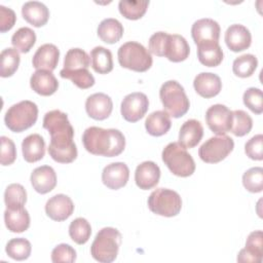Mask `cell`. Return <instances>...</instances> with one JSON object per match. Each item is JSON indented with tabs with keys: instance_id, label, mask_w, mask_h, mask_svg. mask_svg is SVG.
I'll list each match as a JSON object with an SVG mask.
<instances>
[{
	"instance_id": "cell-1",
	"label": "cell",
	"mask_w": 263,
	"mask_h": 263,
	"mask_svg": "<svg viewBox=\"0 0 263 263\" xmlns=\"http://www.w3.org/2000/svg\"><path fill=\"white\" fill-rule=\"evenodd\" d=\"M43 127L50 135L48 153L60 163H70L77 157V147L73 141L74 128L68 115L61 110H51L44 115Z\"/></svg>"
},
{
	"instance_id": "cell-2",
	"label": "cell",
	"mask_w": 263,
	"mask_h": 263,
	"mask_svg": "<svg viewBox=\"0 0 263 263\" xmlns=\"http://www.w3.org/2000/svg\"><path fill=\"white\" fill-rule=\"evenodd\" d=\"M82 143L86 151L93 155L106 157L117 156L124 150L125 138L116 128L87 127L82 135Z\"/></svg>"
},
{
	"instance_id": "cell-3",
	"label": "cell",
	"mask_w": 263,
	"mask_h": 263,
	"mask_svg": "<svg viewBox=\"0 0 263 263\" xmlns=\"http://www.w3.org/2000/svg\"><path fill=\"white\" fill-rule=\"evenodd\" d=\"M121 240V233L116 228H102L90 246L92 258L101 263L113 262L117 258Z\"/></svg>"
},
{
	"instance_id": "cell-4",
	"label": "cell",
	"mask_w": 263,
	"mask_h": 263,
	"mask_svg": "<svg viewBox=\"0 0 263 263\" xmlns=\"http://www.w3.org/2000/svg\"><path fill=\"white\" fill-rule=\"evenodd\" d=\"M159 98L165 112L175 118L182 117L189 110L190 102L184 87L176 80L165 81L159 89Z\"/></svg>"
},
{
	"instance_id": "cell-5",
	"label": "cell",
	"mask_w": 263,
	"mask_h": 263,
	"mask_svg": "<svg viewBox=\"0 0 263 263\" xmlns=\"http://www.w3.org/2000/svg\"><path fill=\"white\" fill-rule=\"evenodd\" d=\"M161 157L168 170L178 177H189L195 171L193 157L179 142L167 144L162 150Z\"/></svg>"
},
{
	"instance_id": "cell-6",
	"label": "cell",
	"mask_w": 263,
	"mask_h": 263,
	"mask_svg": "<svg viewBox=\"0 0 263 263\" xmlns=\"http://www.w3.org/2000/svg\"><path fill=\"white\" fill-rule=\"evenodd\" d=\"M117 57L121 67L136 72L149 70L153 63L150 51L143 44L136 41L123 43L118 48Z\"/></svg>"
},
{
	"instance_id": "cell-7",
	"label": "cell",
	"mask_w": 263,
	"mask_h": 263,
	"mask_svg": "<svg viewBox=\"0 0 263 263\" xmlns=\"http://www.w3.org/2000/svg\"><path fill=\"white\" fill-rule=\"evenodd\" d=\"M38 118V107L32 101H21L11 107L5 113L4 122L13 133H22L31 127Z\"/></svg>"
},
{
	"instance_id": "cell-8",
	"label": "cell",
	"mask_w": 263,
	"mask_h": 263,
	"mask_svg": "<svg viewBox=\"0 0 263 263\" xmlns=\"http://www.w3.org/2000/svg\"><path fill=\"white\" fill-rule=\"evenodd\" d=\"M149 210L159 216L174 217L182 209V199L178 192L167 188H157L148 197Z\"/></svg>"
},
{
	"instance_id": "cell-9",
	"label": "cell",
	"mask_w": 263,
	"mask_h": 263,
	"mask_svg": "<svg viewBox=\"0 0 263 263\" xmlns=\"http://www.w3.org/2000/svg\"><path fill=\"white\" fill-rule=\"evenodd\" d=\"M234 142L226 135L212 137L198 149L200 159L206 163H217L225 159L233 150Z\"/></svg>"
},
{
	"instance_id": "cell-10",
	"label": "cell",
	"mask_w": 263,
	"mask_h": 263,
	"mask_svg": "<svg viewBox=\"0 0 263 263\" xmlns=\"http://www.w3.org/2000/svg\"><path fill=\"white\" fill-rule=\"evenodd\" d=\"M149 108V100L143 92H132L126 95L120 106L122 117L128 122H137L142 119Z\"/></svg>"
},
{
	"instance_id": "cell-11",
	"label": "cell",
	"mask_w": 263,
	"mask_h": 263,
	"mask_svg": "<svg viewBox=\"0 0 263 263\" xmlns=\"http://www.w3.org/2000/svg\"><path fill=\"white\" fill-rule=\"evenodd\" d=\"M232 118V111L222 104H215L205 112V121L208 126L218 136H222L230 132Z\"/></svg>"
},
{
	"instance_id": "cell-12",
	"label": "cell",
	"mask_w": 263,
	"mask_h": 263,
	"mask_svg": "<svg viewBox=\"0 0 263 263\" xmlns=\"http://www.w3.org/2000/svg\"><path fill=\"white\" fill-rule=\"evenodd\" d=\"M220 26L213 18L204 17L193 23L191 36L196 45L205 42H219Z\"/></svg>"
},
{
	"instance_id": "cell-13",
	"label": "cell",
	"mask_w": 263,
	"mask_h": 263,
	"mask_svg": "<svg viewBox=\"0 0 263 263\" xmlns=\"http://www.w3.org/2000/svg\"><path fill=\"white\" fill-rule=\"evenodd\" d=\"M74 212V203L66 194H55L45 204L46 215L53 221H65Z\"/></svg>"
},
{
	"instance_id": "cell-14",
	"label": "cell",
	"mask_w": 263,
	"mask_h": 263,
	"mask_svg": "<svg viewBox=\"0 0 263 263\" xmlns=\"http://www.w3.org/2000/svg\"><path fill=\"white\" fill-rule=\"evenodd\" d=\"M129 178L128 166L124 162L107 164L102 172V182L109 189L117 190L126 185Z\"/></svg>"
},
{
	"instance_id": "cell-15",
	"label": "cell",
	"mask_w": 263,
	"mask_h": 263,
	"mask_svg": "<svg viewBox=\"0 0 263 263\" xmlns=\"http://www.w3.org/2000/svg\"><path fill=\"white\" fill-rule=\"evenodd\" d=\"M85 110L89 117L96 120H104L110 116L113 110V102L108 95L96 92L86 99Z\"/></svg>"
},
{
	"instance_id": "cell-16",
	"label": "cell",
	"mask_w": 263,
	"mask_h": 263,
	"mask_svg": "<svg viewBox=\"0 0 263 263\" xmlns=\"http://www.w3.org/2000/svg\"><path fill=\"white\" fill-rule=\"evenodd\" d=\"M263 259V233L261 230L253 231L246 240V247L237 255L238 262L261 263Z\"/></svg>"
},
{
	"instance_id": "cell-17",
	"label": "cell",
	"mask_w": 263,
	"mask_h": 263,
	"mask_svg": "<svg viewBox=\"0 0 263 263\" xmlns=\"http://www.w3.org/2000/svg\"><path fill=\"white\" fill-rule=\"evenodd\" d=\"M224 38L227 47L234 52L249 48L252 42L250 30L240 24H233L229 26L225 32Z\"/></svg>"
},
{
	"instance_id": "cell-18",
	"label": "cell",
	"mask_w": 263,
	"mask_h": 263,
	"mask_svg": "<svg viewBox=\"0 0 263 263\" xmlns=\"http://www.w3.org/2000/svg\"><path fill=\"white\" fill-rule=\"evenodd\" d=\"M60 58L59 48L51 43H45L38 47L33 55L32 64L36 70L52 71L57 68Z\"/></svg>"
},
{
	"instance_id": "cell-19",
	"label": "cell",
	"mask_w": 263,
	"mask_h": 263,
	"mask_svg": "<svg viewBox=\"0 0 263 263\" xmlns=\"http://www.w3.org/2000/svg\"><path fill=\"white\" fill-rule=\"evenodd\" d=\"M160 179V168L153 161L140 163L135 172V181L140 189L148 190L155 187Z\"/></svg>"
},
{
	"instance_id": "cell-20",
	"label": "cell",
	"mask_w": 263,
	"mask_h": 263,
	"mask_svg": "<svg viewBox=\"0 0 263 263\" xmlns=\"http://www.w3.org/2000/svg\"><path fill=\"white\" fill-rule=\"evenodd\" d=\"M30 180L35 191L40 194H45L55 187L57 174L51 166L41 165L33 170Z\"/></svg>"
},
{
	"instance_id": "cell-21",
	"label": "cell",
	"mask_w": 263,
	"mask_h": 263,
	"mask_svg": "<svg viewBox=\"0 0 263 263\" xmlns=\"http://www.w3.org/2000/svg\"><path fill=\"white\" fill-rule=\"evenodd\" d=\"M193 86L199 96L209 99L217 96L221 91L222 82L217 74L201 72L195 76Z\"/></svg>"
},
{
	"instance_id": "cell-22",
	"label": "cell",
	"mask_w": 263,
	"mask_h": 263,
	"mask_svg": "<svg viewBox=\"0 0 263 263\" xmlns=\"http://www.w3.org/2000/svg\"><path fill=\"white\" fill-rule=\"evenodd\" d=\"M31 88L41 96H51L59 87V81L51 71L36 70L30 78Z\"/></svg>"
},
{
	"instance_id": "cell-23",
	"label": "cell",
	"mask_w": 263,
	"mask_h": 263,
	"mask_svg": "<svg viewBox=\"0 0 263 263\" xmlns=\"http://www.w3.org/2000/svg\"><path fill=\"white\" fill-rule=\"evenodd\" d=\"M190 53V47L187 40L179 34H168L164 57L171 62L178 63L185 61Z\"/></svg>"
},
{
	"instance_id": "cell-24",
	"label": "cell",
	"mask_w": 263,
	"mask_h": 263,
	"mask_svg": "<svg viewBox=\"0 0 263 263\" xmlns=\"http://www.w3.org/2000/svg\"><path fill=\"white\" fill-rule=\"evenodd\" d=\"M23 17L34 27L44 26L49 18V10L39 1H28L22 6Z\"/></svg>"
},
{
	"instance_id": "cell-25",
	"label": "cell",
	"mask_w": 263,
	"mask_h": 263,
	"mask_svg": "<svg viewBox=\"0 0 263 263\" xmlns=\"http://www.w3.org/2000/svg\"><path fill=\"white\" fill-rule=\"evenodd\" d=\"M203 136V127L196 119L186 120L179 132V143L187 148L195 147Z\"/></svg>"
},
{
	"instance_id": "cell-26",
	"label": "cell",
	"mask_w": 263,
	"mask_h": 263,
	"mask_svg": "<svg viewBox=\"0 0 263 263\" xmlns=\"http://www.w3.org/2000/svg\"><path fill=\"white\" fill-rule=\"evenodd\" d=\"M22 152L27 162H36L45 154V142L39 134L27 136L22 142Z\"/></svg>"
},
{
	"instance_id": "cell-27",
	"label": "cell",
	"mask_w": 263,
	"mask_h": 263,
	"mask_svg": "<svg viewBox=\"0 0 263 263\" xmlns=\"http://www.w3.org/2000/svg\"><path fill=\"white\" fill-rule=\"evenodd\" d=\"M172 125L171 116L164 110H157L148 115L145 120V127L149 135L160 137L166 134Z\"/></svg>"
},
{
	"instance_id": "cell-28",
	"label": "cell",
	"mask_w": 263,
	"mask_h": 263,
	"mask_svg": "<svg viewBox=\"0 0 263 263\" xmlns=\"http://www.w3.org/2000/svg\"><path fill=\"white\" fill-rule=\"evenodd\" d=\"M198 61L206 67H217L223 61V50L219 42H205L197 45Z\"/></svg>"
},
{
	"instance_id": "cell-29",
	"label": "cell",
	"mask_w": 263,
	"mask_h": 263,
	"mask_svg": "<svg viewBox=\"0 0 263 263\" xmlns=\"http://www.w3.org/2000/svg\"><path fill=\"white\" fill-rule=\"evenodd\" d=\"M4 222L9 231L21 233L29 228L30 215L25 208L16 210L6 209L4 212Z\"/></svg>"
},
{
	"instance_id": "cell-30",
	"label": "cell",
	"mask_w": 263,
	"mask_h": 263,
	"mask_svg": "<svg viewBox=\"0 0 263 263\" xmlns=\"http://www.w3.org/2000/svg\"><path fill=\"white\" fill-rule=\"evenodd\" d=\"M97 32L102 41L113 44L121 39L123 35V26L118 20L108 17L99 24Z\"/></svg>"
},
{
	"instance_id": "cell-31",
	"label": "cell",
	"mask_w": 263,
	"mask_h": 263,
	"mask_svg": "<svg viewBox=\"0 0 263 263\" xmlns=\"http://www.w3.org/2000/svg\"><path fill=\"white\" fill-rule=\"evenodd\" d=\"M91 67L99 74H107L113 69L111 51L103 46H96L90 51Z\"/></svg>"
},
{
	"instance_id": "cell-32",
	"label": "cell",
	"mask_w": 263,
	"mask_h": 263,
	"mask_svg": "<svg viewBox=\"0 0 263 263\" xmlns=\"http://www.w3.org/2000/svg\"><path fill=\"white\" fill-rule=\"evenodd\" d=\"M4 201L6 209L9 210L24 208L27 201V191L24 186L17 183L9 184L4 191Z\"/></svg>"
},
{
	"instance_id": "cell-33",
	"label": "cell",
	"mask_w": 263,
	"mask_h": 263,
	"mask_svg": "<svg viewBox=\"0 0 263 263\" xmlns=\"http://www.w3.org/2000/svg\"><path fill=\"white\" fill-rule=\"evenodd\" d=\"M0 75L1 77L12 76L18 68L21 57L18 50L14 47H7L0 54Z\"/></svg>"
},
{
	"instance_id": "cell-34",
	"label": "cell",
	"mask_w": 263,
	"mask_h": 263,
	"mask_svg": "<svg viewBox=\"0 0 263 263\" xmlns=\"http://www.w3.org/2000/svg\"><path fill=\"white\" fill-rule=\"evenodd\" d=\"M90 65V57L81 48H71L67 51L64 59V70L88 69Z\"/></svg>"
},
{
	"instance_id": "cell-35",
	"label": "cell",
	"mask_w": 263,
	"mask_h": 263,
	"mask_svg": "<svg viewBox=\"0 0 263 263\" xmlns=\"http://www.w3.org/2000/svg\"><path fill=\"white\" fill-rule=\"evenodd\" d=\"M35 42L36 34L29 27H22L17 29L11 37V43L13 47L23 53L29 52L30 49L34 46Z\"/></svg>"
},
{
	"instance_id": "cell-36",
	"label": "cell",
	"mask_w": 263,
	"mask_h": 263,
	"mask_svg": "<svg viewBox=\"0 0 263 263\" xmlns=\"http://www.w3.org/2000/svg\"><path fill=\"white\" fill-rule=\"evenodd\" d=\"M32 251L31 242L24 238V237H16L10 239L6 247L5 252L6 254L13 260L23 261L30 257Z\"/></svg>"
},
{
	"instance_id": "cell-37",
	"label": "cell",
	"mask_w": 263,
	"mask_h": 263,
	"mask_svg": "<svg viewBox=\"0 0 263 263\" xmlns=\"http://www.w3.org/2000/svg\"><path fill=\"white\" fill-rule=\"evenodd\" d=\"M91 227L84 218H76L69 225V235L77 245H84L90 237Z\"/></svg>"
},
{
	"instance_id": "cell-38",
	"label": "cell",
	"mask_w": 263,
	"mask_h": 263,
	"mask_svg": "<svg viewBox=\"0 0 263 263\" xmlns=\"http://www.w3.org/2000/svg\"><path fill=\"white\" fill-rule=\"evenodd\" d=\"M257 66H258L257 58L254 54L246 53L236 58L233 61L232 71L236 76L240 78H247L253 75V73L257 69Z\"/></svg>"
},
{
	"instance_id": "cell-39",
	"label": "cell",
	"mask_w": 263,
	"mask_h": 263,
	"mask_svg": "<svg viewBox=\"0 0 263 263\" xmlns=\"http://www.w3.org/2000/svg\"><path fill=\"white\" fill-rule=\"evenodd\" d=\"M149 5L148 0H140V1H128L121 0L118 3V8L120 13L128 20H139L141 18Z\"/></svg>"
},
{
	"instance_id": "cell-40",
	"label": "cell",
	"mask_w": 263,
	"mask_h": 263,
	"mask_svg": "<svg viewBox=\"0 0 263 263\" xmlns=\"http://www.w3.org/2000/svg\"><path fill=\"white\" fill-rule=\"evenodd\" d=\"M62 78L70 79L76 86L82 89L91 87L95 84V77L88 71V69H78V70H64L60 71Z\"/></svg>"
},
{
	"instance_id": "cell-41",
	"label": "cell",
	"mask_w": 263,
	"mask_h": 263,
	"mask_svg": "<svg viewBox=\"0 0 263 263\" xmlns=\"http://www.w3.org/2000/svg\"><path fill=\"white\" fill-rule=\"evenodd\" d=\"M231 133L236 137H242L249 134L253 127L252 117L243 110L232 111Z\"/></svg>"
},
{
	"instance_id": "cell-42",
	"label": "cell",
	"mask_w": 263,
	"mask_h": 263,
	"mask_svg": "<svg viewBox=\"0 0 263 263\" xmlns=\"http://www.w3.org/2000/svg\"><path fill=\"white\" fill-rule=\"evenodd\" d=\"M242 184L252 193L261 192L263 189V168L255 166L246 171L242 175Z\"/></svg>"
},
{
	"instance_id": "cell-43",
	"label": "cell",
	"mask_w": 263,
	"mask_h": 263,
	"mask_svg": "<svg viewBox=\"0 0 263 263\" xmlns=\"http://www.w3.org/2000/svg\"><path fill=\"white\" fill-rule=\"evenodd\" d=\"M243 104L255 114L263 112L262 90L257 87H249L242 96Z\"/></svg>"
},
{
	"instance_id": "cell-44",
	"label": "cell",
	"mask_w": 263,
	"mask_h": 263,
	"mask_svg": "<svg viewBox=\"0 0 263 263\" xmlns=\"http://www.w3.org/2000/svg\"><path fill=\"white\" fill-rule=\"evenodd\" d=\"M76 260V251L67 243L58 245L51 252V261L53 263H72Z\"/></svg>"
},
{
	"instance_id": "cell-45",
	"label": "cell",
	"mask_w": 263,
	"mask_h": 263,
	"mask_svg": "<svg viewBox=\"0 0 263 263\" xmlns=\"http://www.w3.org/2000/svg\"><path fill=\"white\" fill-rule=\"evenodd\" d=\"M247 156L253 160L263 159V136L258 134L252 137L245 145Z\"/></svg>"
},
{
	"instance_id": "cell-46",
	"label": "cell",
	"mask_w": 263,
	"mask_h": 263,
	"mask_svg": "<svg viewBox=\"0 0 263 263\" xmlns=\"http://www.w3.org/2000/svg\"><path fill=\"white\" fill-rule=\"evenodd\" d=\"M1 140V164L9 165L14 162L16 158V149L13 141L5 136L0 138Z\"/></svg>"
},
{
	"instance_id": "cell-47",
	"label": "cell",
	"mask_w": 263,
	"mask_h": 263,
	"mask_svg": "<svg viewBox=\"0 0 263 263\" xmlns=\"http://www.w3.org/2000/svg\"><path fill=\"white\" fill-rule=\"evenodd\" d=\"M168 34L166 32H156L151 35L149 39V51L158 57H164L165 45L167 41Z\"/></svg>"
},
{
	"instance_id": "cell-48",
	"label": "cell",
	"mask_w": 263,
	"mask_h": 263,
	"mask_svg": "<svg viewBox=\"0 0 263 263\" xmlns=\"http://www.w3.org/2000/svg\"><path fill=\"white\" fill-rule=\"evenodd\" d=\"M16 15L15 12L4 5H0V31L4 33L9 31L15 24Z\"/></svg>"
}]
</instances>
